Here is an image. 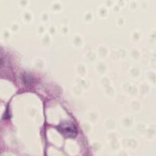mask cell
Listing matches in <instances>:
<instances>
[{"mask_svg": "<svg viewBox=\"0 0 156 156\" xmlns=\"http://www.w3.org/2000/svg\"><path fill=\"white\" fill-rule=\"evenodd\" d=\"M59 132L65 138H74L77 134V129L75 124L68 121L61 122L57 127Z\"/></svg>", "mask_w": 156, "mask_h": 156, "instance_id": "6da1fadb", "label": "cell"}]
</instances>
